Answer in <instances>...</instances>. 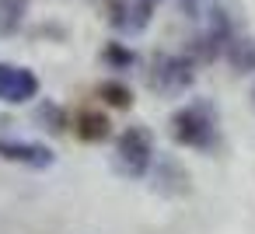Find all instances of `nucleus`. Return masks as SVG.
Wrapping results in <instances>:
<instances>
[{
  "label": "nucleus",
  "mask_w": 255,
  "mask_h": 234,
  "mask_svg": "<svg viewBox=\"0 0 255 234\" xmlns=\"http://www.w3.org/2000/svg\"><path fill=\"white\" fill-rule=\"evenodd\" d=\"M102 95H105V102H109V105H116V109H126V105L133 102L129 88H126V84H116V81L102 84Z\"/></svg>",
  "instance_id": "39448f33"
},
{
  "label": "nucleus",
  "mask_w": 255,
  "mask_h": 234,
  "mask_svg": "<svg viewBox=\"0 0 255 234\" xmlns=\"http://www.w3.org/2000/svg\"><path fill=\"white\" fill-rule=\"evenodd\" d=\"M35 91H39V81L32 74L0 63V98L4 102H28Z\"/></svg>",
  "instance_id": "f03ea898"
},
{
  "label": "nucleus",
  "mask_w": 255,
  "mask_h": 234,
  "mask_svg": "<svg viewBox=\"0 0 255 234\" xmlns=\"http://www.w3.org/2000/svg\"><path fill=\"white\" fill-rule=\"evenodd\" d=\"M116 154H119V161L126 164L129 175H140V171L147 168V157H150V133H143V129H126V133L119 136Z\"/></svg>",
  "instance_id": "f257e3e1"
},
{
  "label": "nucleus",
  "mask_w": 255,
  "mask_h": 234,
  "mask_svg": "<svg viewBox=\"0 0 255 234\" xmlns=\"http://www.w3.org/2000/svg\"><path fill=\"white\" fill-rule=\"evenodd\" d=\"M109 129H112V122H109V116H105V112H98V109H81V112H77V119H74V133H77L81 140H88V143L105 140V136H109Z\"/></svg>",
  "instance_id": "7ed1b4c3"
},
{
  "label": "nucleus",
  "mask_w": 255,
  "mask_h": 234,
  "mask_svg": "<svg viewBox=\"0 0 255 234\" xmlns=\"http://www.w3.org/2000/svg\"><path fill=\"white\" fill-rule=\"evenodd\" d=\"M0 157H7V161H25V164H35V168H46L53 164V154L39 143H7V140H0Z\"/></svg>",
  "instance_id": "20e7f679"
}]
</instances>
